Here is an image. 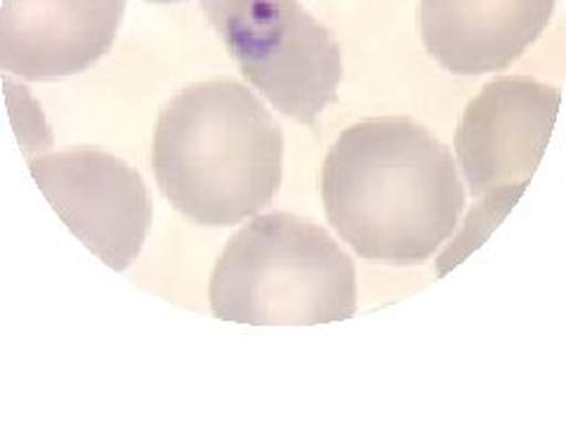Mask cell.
I'll list each match as a JSON object with an SVG mask.
<instances>
[{
    "label": "cell",
    "mask_w": 566,
    "mask_h": 425,
    "mask_svg": "<svg viewBox=\"0 0 566 425\" xmlns=\"http://www.w3.org/2000/svg\"><path fill=\"white\" fill-rule=\"evenodd\" d=\"M562 93L526 76H503L484 85L460 118L455 154L476 208L458 237L474 251L503 222L551 145Z\"/></svg>",
    "instance_id": "obj_4"
},
{
    "label": "cell",
    "mask_w": 566,
    "mask_h": 425,
    "mask_svg": "<svg viewBox=\"0 0 566 425\" xmlns=\"http://www.w3.org/2000/svg\"><path fill=\"white\" fill-rule=\"evenodd\" d=\"M555 6L557 0H422V43L451 74L503 71L541 39Z\"/></svg>",
    "instance_id": "obj_8"
},
{
    "label": "cell",
    "mask_w": 566,
    "mask_h": 425,
    "mask_svg": "<svg viewBox=\"0 0 566 425\" xmlns=\"http://www.w3.org/2000/svg\"><path fill=\"white\" fill-rule=\"evenodd\" d=\"M29 170L87 251L114 272L130 268L154 216L147 185L133 166L99 149H69L33 158Z\"/></svg>",
    "instance_id": "obj_6"
},
{
    "label": "cell",
    "mask_w": 566,
    "mask_h": 425,
    "mask_svg": "<svg viewBox=\"0 0 566 425\" xmlns=\"http://www.w3.org/2000/svg\"><path fill=\"white\" fill-rule=\"evenodd\" d=\"M210 310L253 326L345 322L357 312V270L324 227L268 212L229 239L210 277Z\"/></svg>",
    "instance_id": "obj_3"
},
{
    "label": "cell",
    "mask_w": 566,
    "mask_h": 425,
    "mask_svg": "<svg viewBox=\"0 0 566 425\" xmlns=\"http://www.w3.org/2000/svg\"><path fill=\"white\" fill-rule=\"evenodd\" d=\"M248 83L279 112L314 126L338 100L343 52L297 0H201Z\"/></svg>",
    "instance_id": "obj_5"
},
{
    "label": "cell",
    "mask_w": 566,
    "mask_h": 425,
    "mask_svg": "<svg viewBox=\"0 0 566 425\" xmlns=\"http://www.w3.org/2000/svg\"><path fill=\"white\" fill-rule=\"evenodd\" d=\"M126 0H3L0 69L24 81L81 74L112 50Z\"/></svg>",
    "instance_id": "obj_7"
},
{
    "label": "cell",
    "mask_w": 566,
    "mask_h": 425,
    "mask_svg": "<svg viewBox=\"0 0 566 425\" xmlns=\"http://www.w3.org/2000/svg\"><path fill=\"white\" fill-rule=\"evenodd\" d=\"M151 164L164 197L185 218L210 227L239 225L276 197L283 135L245 85L206 81L164 106Z\"/></svg>",
    "instance_id": "obj_2"
},
{
    "label": "cell",
    "mask_w": 566,
    "mask_h": 425,
    "mask_svg": "<svg viewBox=\"0 0 566 425\" xmlns=\"http://www.w3.org/2000/svg\"><path fill=\"white\" fill-rule=\"evenodd\" d=\"M147 3H180V0H147Z\"/></svg>",
    "instance_id": "obj_9"
},
{
    "label": "cell",
    "mask_w": 566,
    "mask_h": 425,
    "mask_svg": "<svg viewBox=\"0 0 566 425\" xmlns=\"http://www.w3.org/2000/svg\"><path fill=\"white\" fill-rule=\"evenodd\" d=\"M322 197L328 222L354 253L389 265L430 260L465 208L451 152L403 116L359 121L335 139Z\"/></svg>",
    "instance_id": "obj_1"
}]
</instances>
